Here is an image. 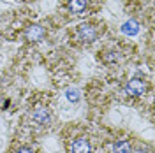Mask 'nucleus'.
I'll return each instance as SVG.
<instances>
[{
    "label": "nucleus",
    "mask_w": 155,
    "mask_h": 153,
    "mask_svg": "<svg viewBox=\"0 0 155 153\" xmlns=\"http://www.w3.org/2000/svg\"><path fill=\"white\" fill-rule=\"evenodd\" d=\"M125 92L130 97L143 95V93L146 92V83L143 81V79H137V77H134V79H130V81L125 85Z\"/></svg>",
    "instance_id": "f257e3e1"
},
{
    "label": "nucleus",
    "mask_w": 155,
    "mask_h": 153,
    "mask_svg": "<svg viewBox=\"0 0 155 153\" xmlns=\"http://www.w3.org/2000/svg\"><path fill=\"white\" fill-rule=\"evenodd\" d=\"M78 35L81 41H85V42H94L99 35V32L94 25H87V23H83V25H79L78 27Z\"/></svg>",
    "instance_id": "f03ea898"
},
{
    "label": "nucleus",
    "mask_w": 155,
    "mask_h": 153,
    "mask_svg": "<svg viewBox=\"0 0 155 153\" xmlns=\"http://www.w3.org/2000/svg\"><path fill=\"white\" fill-rule=\"evenodd\" d=\"M44 35H46V28L41 27V25H30L25 32V37L30 42H39V41H42Z\"/></svg>",
    "instance_id": "7ed1b4c3"
},
{
    "label": "nucleus",
    "mask_w": 155,
    "mask_h": 153,
    "mask_svg": "<svg viewBox=\"0 0 155 153\" xmlns=\"http://www.w3.org/2000/svg\"><path fill=\"white\" fill-rule=\"evenodd\" d=\"M71 153H92V146L90 141L85 137H79L71 144Z\"/></svg>",
    "instance_id": "20e7f679"
},
{
    "label": "nucleus",
    "mask_w": 155,
    "mask_h": 153,
    "mask_svg": "<svg viewBox=\"0 0 155 153\" xmlns=\"http://www.w3.org/2000/svg\"><path fill=\"white\" fill-rule=\"evenodd\" d=\"M32 118H34V122H37L39 125H48L49 120H51V115H49V111L46 107H37V109L34 111Z\"/></svg>",
    "instance_id": "39448f33"
},
{
    "label": "nucleus",
    "mask_w": 155,
    "mask_h": 153,
    "mask_svg": "<svg viewBox=\"0 0 155 153\" xmlns=\"http://www.w3.org/2000/svg\"><path fill=\"white\" fill-rule=\"evenodd\" d=\"M85 7H87V0H69V9L76 14L83 12Z\"/></svg>",
    "instance_id": "423d86ee"
},
{
    "label": "nucleus",
    "mask_w": 155,
    "mask_h": 153,
    "mask_svg": "<svg viewBox=\"0 0 155 153\" xmlns=\"http://www.w3.org/2000/svg\"><path fill=\"white\" fill-rule=\"evenodd\" d=\"M113 153H132V146L127 141H118L113 144Z\"/></svg>",
    "instance_id": "0eeeda50"
},
{
    "label": "nucleus",
    "mask_w": 155,
    "mask_h": 153,
    "mask_svg": "<svg viewBox=\"0 0 155 153\" xmlns=\"http://www.w3.org/2000/svg\"><path fill=\"white\" fill-rule=\"evenodd\" d=\"M122 30H124V34H129V35H136V34L139 32V28H137V25H136L134 21H127V23H124Z\"/></svg>",
    "instance_id": "6e6552de"
},
{
    "label": "nucleus",
    "mask_w": 155,
    "mask_h": 153,
    "mask_svg": "<svg viewBox=\"0 0 155 153\" xmlns=\"http://www.w3.org/2000/svg\"><path fill=\"white\" fill-rule=\"evenodd\" d=\"M65 95H67V100H71V102H78V100H79V90H78V88H67Z\"/></svg>",
    "instance_id": "1a4fd4ad"
},
{
    "label": "nucleus",
    "mask_w": 155,
    "mask_h": 153,
    "mask_svg": "<svg viewBox=\"0 0 155 153\" xmlns=\"http://www.w3.org/2000/svg\"><path fill=\"white\" fill-rule=\"evenodd\" d=\"M106 55H107V57H104V60H106V62H113V60H116V58H118L115 51H109V53H106Z\"/></svg>",
    "instance_id": "9d476101"
},
{
    "label": "nucleus",
    "mask_w": 155,
    "mask_h": 153,
    "mask_svg": "<svg viewBox=\"0 0 155 153\" xmlns=\"http://www.w3.org/2000/svg\"><path fill=\"white\" fill-rule=\"evenodd\" d=\"M16 153H34V150H32V148H28V146H23V148H19Z\"/></svg>",
    "instance_id": "9b49d317"
}]
</instances>
